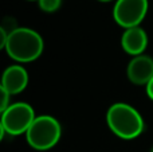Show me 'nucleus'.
I'll return each mask as SVG.
<instances>
[{"label":"nucleus","instance_id":"1","mask_svg":"<svg viewBox=\"0 0 153 152\" xmlns=\"http://www.w3.org/2000/svg\"><path fill=\"white\" fill-rule=\"evenodd\" d=\"M8 57L19 63H27L38 59L43 53L45 42L35 30L28 27H16L8 34L4 46Z\"/></svg>","mask_w":153,"mask_h":152},{"label":"nucleus","instance_id":"2","mask_svg":"<svg viewBox=\"0 0 153 152\" xmlns=\"http://www.w3.org/2000/svg\"><path fill=\"white\" fill-rule=\"evenodd\" d=\"M106 123L116 136L132 140L144 131V118L136 108L125 102H116L108 109Z\"/></svg>","mask_w":153,"mask_h":152},{"label":"nucleus","instance_id":"3","mask_svg":"<svg viewBox=\"0 0 153 152\" xmlns=\"http://www.w3.org/2000/svg\"><path fill=\"white\" fill-rule=\"evenodd\" d=\"M62 136V127L55 117L36 116L26 133L27 143L36 151H47L56 145Z\"/></svg>","mask_w":153,"mask_h":152},{"label":"nucleus","instance_id":"4","mask_svg":"<svg viewBox=\"0 0 153 152\" xmlns=\"http://www.w3.org/2000/svg\"><path fill=\"white\" fill-rule=\"evenodd\" d=\"M36 118L35 110L27 102H13L1 112V131L11 136L27 133Z\"/></svg>","mask_w":153,"mask_h":152},{"label":"nucleus","instance_id":"5","mask_svg":"<svg viewBox=\"0 0 153 152\" xmlns=\"http://www.w3.org/2000/svg\"><path fill=\"white\" fill-rule=\"evenodd\" d=\"M148 0H117L113 8V18L125 30L138 27L148 12Z\"/></svg>","mask_w":153,"mask_h":152},{"label":"nucleus","instance_id":"6","mask_svg":"<svg viewBox=\"0 0 153 152\" xmlns=\"http://www.w3.org/2000/svg\"><path fill=\"white\" fill-rule=\"evenodd\" d=\"M128 80L138 86H146L153 78V58L149 55L133 57L126 67Z\"/></svg>","mask_w":153,"mask_h":152},{"label":"nucleus","instance_id":"7","mask_svg":"<svg viewBox=\"0 0 153 152\" xmlns=\"http://www.w3.org/2000/svg\"><path fill=\"white\" fill-rule=\"evenodd\" d=\"M28 85V73L22 65H11L4 70L1 77V86L5 92L15 96L24 90Z\"/></svg>","mask_w":153,"mask_h":152},{"label":"nucleus","instance_id":"8","mask_svg":"<svg viewBox=\"0 0 153 152\" xmlns=\"http://www.w3.org/2000/svg\"><path fill=\"white\" fill-rule=\"evenodd\" d=\"M121 45L124 51L129 55H143L148 46V35H146L145 30L141 28L140 26L132 27V28L125 30V32L122 34Z\"/></svg>","mask_w":153,"mask_h":152},{"label":"nucleus","instance_id":"9","mask_svg":"<svg viewBox=\"0 0 153 152\" xmlns=\"http://www.w3.org/2000/svg\"><path fill=\"white\" fill-rule=\"evenodd\" d=\"M62 0H38L39 8L45 12H55L61 7Z\"/></svg>","mask_w":153,"mask_h":152},{"label":"nucleus","instance_id":"10","mask_svg":"<svg viewBox=\"0 0 153 152\" xmlns=\"http://www.w3.org/2000/svg\"><path fill=\"white\" fill-rule=\"evenodd\" d=\"M0 92H1V102H0V110H1V112H4V110L11 105V102H10L11 94L8 93V92H5L4 89H1V88H0Z\"/></svg>","mask_w":153,"mask_h":152},{"label":"nucleus","instance_id":"11","mask_svg":"<svg viewBox=\"0 0 153 152\" xmlns=\"http://www.w3.org/2000/svg\"><path fill=\"white\" fill-rule=\"evenodd\" d=\"M145 89H146V94H148V97L153 101V78L148 82V85L145 86Z\"/></svg>","mask_w":153,"mask_h":152},{"label":"nucleus","instance_id":"12","mask_svg":"<svg viewBox=\"0 0 153 152\" xmlns=\"http://www.w3.org/2000/svg\"><path fill=\"white\" fill-rule=\"evenodd\" d=\"M100 1H110V0H100Z\"/></svg>","mask_w":153,"mask_h":152},{"label":"nucleus","instance_id":"13","mask_svg":"<svg viewBox=\"0 0 153 152\" xmlns=\"http://www.w3.org/2000/svg\"><path fill=\"white\" fill-rule=\"evenodd\" d=\"M151 152H153V148H152V151H151Z\"/></svg>","mask_w":153,"mask_h":152},{"label":"nucleus","instance_id":"14","mask_svg":"<svg viewBox=\"0 0 153 152\" xmlns=\"http://www.w3.org/2000/svg\"><path fill=\"white\" fill-rule=\"evenodd\" d=\"M36 1H38V0H36Z\"/></svg>","mask_w":153,"mask_h":152}]
</instances>
